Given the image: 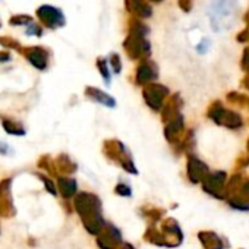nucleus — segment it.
I'll list each match as a JSON object with an SVG mask.
<instances>
[{
  "instance_id": "obj_2",
  "label": "nucleus",
  "mask_w": 249,
  "mask_h": 249,
  "mask_svg": "<svg viewBox=\"0 0 249 249\" xmlns=\"http://www.w3.org/2000/svg\"><path fill=\"white\" fill-rule=\"evenodd\" d=\"M37 18L40 19V22L49 28V30H57L65 27L66 24V18L63 15V12L52 5H41L37 11H36Z\"/></svg>"
},
{
  "instance_id": "obj_15",
  "label": "nucleus",
  "mask_w": 249,
  "mask_h": 249,
  "mask_svg": "<svg viewBox=\"0 0 249 249\" xmlns=\"http://www.w3.org/2000/svg\"><path fill=\"white\" fill-rule=\"evenodd\" d=\"M192 0H178V5H179V8L183 11V12H191L192 11Z\"/></svg>"
},
{
  "instance_id": "obj_18",
  "label": "nucleus",
  "mask_w": 249,
  "mask_h": 249,
  "mask_svg": "<svg viewBox=\"0 0 249 249\" xmlns=\"http://www.w3.org/2000/svg\"><path fill=\"white\" fill-rule=\"evenodd\" d=\"M11 60V54L8 52H0V63H5Z\"/></svg>"
},
{
  "instance_id": "obj_8",
  "label": "nucleus",
  "mask_w": 249,
  "mask_h": 249,
  "mask_svg": "<svg viewBox=\"0 0 249 249\" xmlns=\"http://www.w3.org/2000/svg\"><path fill=\"white\" fill-rule=\"evenodd\" d=\"M59 189H60L63 196L69 198V196H72L75 194L76 183L72 179H59Z\"/></svg>"
},
{
  "instance_id": "obj_14",
  "label": "nucleus",
  "mask_w": 249,
  "mask_h": 249,
  "mask_svg": "<svg viewBox=\"0 0 249 249\" xmlns=\"http://www.w3.org/2000/svg\"><path fill=\"white\" fill-rule=\"evenodd\" d=\"M27 36H36V37H41V36H43V28H41L38 24L33 22V24H31V25H28V28H27Z\"/></svg>"
},
{
  "instance_id": "obj_9",
  "label": "nucleus",
  "mask_w": 249,
  "mask_h": 249,
  "mask_svg": "<svg viewBox=\"0 0 249 249\" xmlns=\"http://www.w3.org/2000/svg\"><path fill=\"white\" fill-rule=\"evenodd\" d=\"M2 123H3V128L8 134H12V135H24L25 134V131L21 124H18L12 119H3Z\"/></svg>"
},
{
  "instance_id": "obj_19",
  "label": "nucleus",
  "mask_w": 249,
  "mask_h": 249,
  "mask_svg": "<svg viewBox=\"0 0 249 249\" xmlns=\"http://www.w3.org/2000/svg\"><path fill=\"white\" fill-rule=\"evenodd\" d=\"M243 22L249 27V8H248V11H246V14L243 15Z\"/></svg>"
},
{
  "instance_id": "obj_10",
  "label": "nucleus",
  "mask_w": 249,
  "mask_h": 249,
  "mask_svg": "<svg viewBox=\"0 0 249 249\" xmlns=\"http://www.w3.org/2000/svg\"><path fill=\"white\" fill-rule=\"evenodd\" d=\"M34 21H33V17L30 15H14L11 17L9 19V24L12 27H22V25H31Z\"/></svg>"
},
{
  "instance_id": "obj_16",
  "label": "nucleus",
  "mask_w": 249,
  "mask_h": 249,
  "mask_svg": "<svg viewBox=\"0 0 249 249\" xmlns=\"http://www.w3.org/2000/svg\"><path fill=\"white\" fill-rule=\"evenodd\" d=\"M242 68L245 71L249 72V46L243 50V56H242Z\"/></svg>"
},
{
  "instance_id": "obj_11",
  "label": "nucleus",
  "mask_w": 249,
  "mask_h": 249,
  "mask_svg": "<svg viewBox=\"0 0 249 249\" xmlns=\"http://www.w3.org/2000/svg\"><path fill=\"white\" fill-rule=\"evenodd\" d=\"M0 44H2L3 47H8V49H15V50H21V44L12 38V37H0Z\"/></svg>"
},
{
  "instance_id": "obj_12",
  "label": "nucleus",
  "mask_w": 249,
  "mask_h": 249,
  "mask_svg": "<svg viewBox=\"0 0 249 249\" xmlns=\"http://www.w3.org/2000/svg\"><path fill=\"white\" fill-rule=\"evenodd\" d=\"M97 68H98V71L101 72V75H103L106 84H108V82H110V73H108V68H107V60H106V59H98V60H97Z\"/></svg>"
},
{
  "instance_id": "obj_5",
  "label": "nucleus",
  "mask_w": 249,
  "mask_h": 249,
  "mask_svg": "<svg viewBox=\"0 0 249 249\" xmlns=\"http://www.w3.org/2000/svg\"><path fill=\"white\" fill-rule=\"evenodd\" d=\"M11 180H3L0 182V215H12L15 213L12 199H11Z\"/></svg>"
},
{
  "instance_id": "obj_6",
  "label": "nucleus",
  "mask_w": 249,
  "mask_h": 249,
  "mask_svg": "<svg viewBox=\"0 0 249 249\" xmlns=\"http://www.w3.org/2000/svg\"><path fill=\"white\" fill-rule=\"evenodd\" d=\"M156 78H157V66L153 62L142 60L137 69V82L138 84H147Z\"/></svg>"
},
{
  "instance_id": "obj_17",
  "label": "nucleus",
  "mask_w": 249,
  "mask_h": 249,
  "mask_svg": "<svg viewBox=\"0 0 249 249\" xmlns=\"http://www.w3.org/2000/svg\"><path fill=\"white\" fill-rule=\"evenodd\" d=\"M237 41L239 43H249V27L237 36Z\"/></svg>"
},
{
  "instance_id": "obj_20",
  "label": "nucleus",
  "mask_w": 249,
  "mask_h": 249,
  "mask_svg": "<svg viewBox=\"0 0 249 249\" xmlns=\"http://www.w3.org/2000/svg\"><path fill=\"white\" fill-rule=\"evenodd\" d=\"M150 2H154V3H160V2H163V0H150Z\"/></svg>"
},
{
  "instance_id": "obj_13",
  "label": "nucleus",
  "mask_w": 249,
  "mask_h": 249,
  "mask_svg": "<svg viewBox=\"0 0 249 249\" xmlns=\"http://www.w3.org/2000/svg\"><path fill=\"white\" fill-rule=\"evenodd\" d=\"M110 65H111V68H113L114 73H119V72L122 71V62H120L119 54L111 53V56H110Z\"/></svg>"
},
{
  "instance_id": "obj_21",
  "label": "nucleus",
  "mask_w": 249,
  "mask_h": 249,
  "mask_svg": "<svg viewBox=\"0 0 249 249\" xmlns=\"http://www.w3.org/2000/svg\"><path fill=\"white\" fill-rule=\"evenodd\" d=\"M0 27H2V24H0Z\"/></svg>"
},
{
  "instance_id": "obj_4",
  "label": "nucleus",
  "mask_w": 249,
  "mask_h": 249,
  "mask_svg": "<svg viewBox=\"0 0 249 249\" xmlns=\"http://www.w3.org/2000/svg\"><path fill=\"white\" fill-rule=\"evenodd\" d=\"M124 8L138 19H147L153 15V8L145 0H124Z\"/></svg>"
},
{
  "instance_id": "obj_1",
  "label": "nucleus",
  "mask_w": 249,
  "mask_h": 249,
  "mask_svg": "<svg viewBox=\"0 0 249 249\" xmlns=\"http://www.w3.org/2000/svg\"><path fill=\"white\" fill-rule=\"evenodd\" d=\"M150 34V28L138 18L129 21V34L123 41V49L128 53L129 59L137 60L142 57H148L151 53V44L147 40Z\"/></svg>"
},
{
  "instance_id": "obj_3",
  "label": "nucleus",
  "mask_w": 249,
  "mask_h": 249,
  "mask_svg": "<svg viewBox=\"0 0 249 249\" xmlns=\"http://www.w3.org/2000/svg\"><path fill=\"white\" fill-rule=\"evenodd\" d=\"M19 53L38 71H44L49 65V52L44 47H40V46L21 47Z\"/></svg>"
},
{
  "instance_id": "obj_7",
  "label": "nucleus",
  "mask_w": 249,
  "mask_h": 249,
  "mask_svg": "<svg viewBox=\"0 0 249 249\" xmlns=\"http://www.w3.org/2000/svg\"><path fill=\"white\" fill-rule=\"evenodd\" d=\"M87 94H88V97H91L95 101H100V103H103L106 106H114L113 98H110L107 94H104L103 91H100L97 88H87Z\"/></svg>"
}]
</instances>
